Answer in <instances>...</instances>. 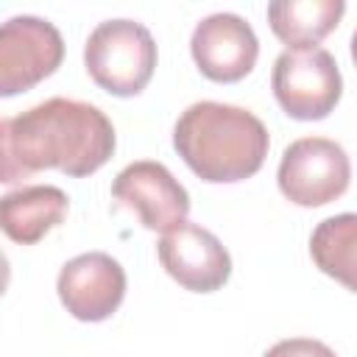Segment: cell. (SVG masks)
Listing matches in <instances>:
<instances>
[{
    "label": "cell",
    "instance_id": "cell-1",
    "mask_svg": "<svg viewBox=\"0 0 357 357\" xmlns=\"http://www.w3.org/2000/svg\"><path fill=\"white\" fill-rule=\"evenodd\" d=\"M114 145V126L98 106L47 98L0 123V181L14 184L50 167L81 178L100 170Z\"/></svg>",
    "mask_w": 357,
    "mask_h": 357
},
{
    "label": "cell",
    "instance_id": "cell-2",
    "mask_svg": "<svg viewBox=\"0 0 357 357\" xmlns=\"http://www.w3.org/2000/svg\"><path fill=\"white\" fill-rule=\"evenodd\" d=\"M268 128L254 112L218 100L187 106L173 128V148L209 184H234L254 176L268 156Z\"/></svg>",
    "mask_w": 357,
    "mask_h": 357
},
{
    "label": "cell",
    "instance_id": "cell-3",
    "mask_svg": "<svg viewBox=\"0 0 357 357\" xmlns=\"http://www.w3.org/2000/svg\"><path fill=\"white\" fill-rule=\"evenodd\" d=\"M84 64L100 89L131 98L148 86L156 70V42L151 31L134 20H106L89 33Z\"/></svg>",
    "mask_w": 357,
    "mask_h": 357
},
{
    "label": "cell",
    "instance_id": "cell-4",
    "mask_svg": "<svg viewBox=\"0 0 357 357\" xmlns=\"http://www.w3.org/2000/svg\"><path fill=\"white\" fill-rule=\"evenodd\" d=\"M271 89L293 120H324L340 100L343 78L326 47H287L273 61Z\"/></svg>",
    "mask_w": 357,
    "mask_h": 357
},
{
    "label": "cell",
    "instance_id": "cell-5",
    "mask_svg": "<svg viewBox=\"0 0 357 357\" xmlns=\"http://www.w3.org/2000/svg\"><path fill=\"white\" fill-rule=\"evenodd\" d=\"M351 162L346 151L326 137H301L290 142L279 162V190L296 206H324L349 190Z\"/></svg>",
    "mask_w": 357,
    "mask_h": 357
},
{
    "label": "cell",
    "instance_id": "cell-6",
    "mask_svg": "<svg viewBox=\"0 0 357 357\" xmlns=\"http://www.w3.org/2000/svg\"><path fill=\"white\" fill-rule=\"evenodd\" d=\"M64 42L53 22L22 14L0 28V95L11 98L28 92L59 70Z\"/></svg>",
    "mask_w": 357,
    "mask_h": 357
},
{
    "label": "cell",
    "instance_id": "cell-7",
    "mask_svg": "<svg viewBox=\"0 0 357 357\" xmlns=\"http://www.w3.org/2000/svg\"><path fill=\"white\" fill-rule=\"evenodd\" d=\"M112 195L137 212L139 223L151 231H170L187 220L190 195L173 178V173L162 162L139 159L117 173L112 181Z\"/></svg>",
    "mask_w": 357,
    "mask_h": 357
},
{
    "label": "cell",
    "instance_id": "cell-8",
    "mask_svg": "<svg viewBox=\"0 0 357 357\" xmlns=\"http://www.w3.org/2000/svg\"><path fill=\"white\" fill-rule=\"evenodd\" d=\"M156 254L170 279L192 293L220 290L231 276V257L223 243L198 223H178L156 243Z\"/></svg>",
    "mask_w": 357,
    "mask_h": 357
},
{
    "label": "cell",
    "instance_id": "cell-9",
    "mask_svg": "<svg viewBox=\"0 0 357 357\" xmlns=\"http://www.w3.org/2000/svg\"><path fill=\"white\" fill-rule=\"evenodd\" d=\"M56 290L73 318L98 324L123 304L126 271L114 257L103 251L78 254L59 271Z\"/></svg>",
    "mask_w": 357,
    "mask_h": 357
},
{
    "label": "cell",
    "instance_id": "cell-10",
    "mask_svg": "<svg viewBox=\"0 0 357 357\" xmlns=\"http://www.w3.org/2000/svg\"><path fill=\"white\" fill-rule=\"evenodd\" d=\"M190 53L198 70L218 84H234L245 78L259 56V42L254 28L229 11L204 17L190 39Z\"/></svg>",
    "mask_w": 357,
    "mask_h": 357
},
{
    "label": "cell",
    "instance_id": "cell-11",
    "mask_svg": "<svg viewBox=\"0 0 357 357\" xmlns=\"http://www.w3.org/2000/svg\"><path fill=\"white\" fill-rule=\"evenodd\" d=\"M67 209L70 198L64 190L53 184H31L3 195L0 226L14 243L33 245L67 218Z\"/></svg>",
    "mask_w": 357,
    "mask_h": 357
},
{
    "label": "cell",
    "instance_id": "cell-12",
    "mask_svg": "<svg viewBox=\"0 0 357 357\" xmlns=\"http://www.w3.org/2000/svg\"><path fill=\"white\" fill-rule=\"evenodd\" d=\"M343 11V0H279L268 6V25L290 50L315 47L335 31Z\"/></svg>",
    "mask_w": 357,
    "mask_h": 357
},
{
    "label": "cell",
    "instance_id": "cell-13",
    "mask_svg": "<svg viewBox=\"0 0 357 357\" xmlns=\"http://www.w3.org/2000/svg\"><path fill=\"white\" fill-rule=\"evenodd\" d=\"M310 254L318 271L357 293V212L321 220L310 237Z\"/></svg>",
    "mask_w": 357,
    "mask_h": 357
},
{
    "label": "cell",
    "instance_id": "cell-14",
    "mask_svg": "<svg viewBox=\"0 0 357 357\" xmlns=\"http://www.w3.org/2000/svg\"><path fill=\"white\" fill-rule=\"evenodd\" d=\"M265 357H335V351L321 343V340H312V337H287V340H279L273 343Z\"/></svg>",
    "mask_w": 357,
    "mask_h": 357
},
{
    "label": "cell",
    "instance_id": "cell-15",
    "mask_svg": "<svg viewBox=\"0 0 357 357\" xmlns=\"http://www.w3.org/2000/svg\"><path fill=\"white\" fill-rule=\"evenodd\" d=\"M351 59H354V64H357V28H354V33H351Z\"/></svg>",
    "mask_w": 357,
    "mask_h": 357
}]
</instances>
